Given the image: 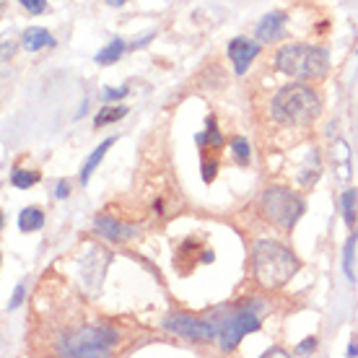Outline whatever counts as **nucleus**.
Segmentation results:
<instances>
[{"mask_svg": "<svg viewBox=\"0 0 358 358\" xmlns=\"http://www.w3.org/2000/svg\"><path fill=\"white\" fill-rule=\"evenodd\" d=\"M260 210L273 226L280 229H294L299 224V218L304 215L306 206L299 195H294L286 187H270L262 192L260 197Z\"/></svg>", "mask_w": 358, "mask_h": 358, "instance_id": "nucleus-5", "label": "nucleus"}, {"mask_svg": "<svg viewBox=\"0 0 358 358\" xmlns=\"http://www.w3.org/2000/svg\"><path fill=\"white\" fill-rule=\"evenodd\" d=\"M215 171H218V162H213V159H206V162H203V179H206V182H210V179L215 177Z\"/></svg>", "mask_w": 358, "mask_h": 358, "instance_id": "nucleus-27", "label": "nucleus"}, {"mask_svg": "<svg viewBox=\"0 0 358 358\" xmlns=\"http://www.w3.org/2000/svg\"><path fill=\"white\" fill-rule=\"evenodd\" d=\"M356 200H358V192L356 189H345L341 197V210H343V221L348 226L356 224Z\"/></svg>", "mask_w": 358, "mask_h": 358, "instance_id": "nucleus-19", "label": "nucleus"}, {"mask_svg": "<svg viewBox=\"0 0 358 358\" xmlns=\"http://www.w3.org/2000/svg\"><path fill=\"white\" fill-rule=\"evenodd\" d=\"M68 192H71V187H68V182H57V189H55V195H57L60 200H63V197H68Z\"/></svg>", "mask_w": 358, "mask_h": 358, "instance_id": "nucleus-29", "label": "nucleus"}, {"mask_svg": "<svg viewBox=\"0 0 358 358\" xmlns=\"http://www.w3.org/2000/svg\"><path fill=\"white\" fill-rule=\"evenodd\" d=\"M36 182H39V174H36V171L16 169L10 174V185L18 189H27V187H31V185H36Z\"/></svg>", "mask_w": 358, "mask_h": 358, "instance_id": "nucleus-20", "label": "nucleus"}, {"mask_svg": "<svg viewBox=\"0 0 358 358\" xmlns=\"http://www.w3.org/2000/svg\"><path fill=\"white\" fill-rule=\"evenodd\" d=\"M353 252H356V236H350L348 242H345V250H343V270H345L348 280H356V273H353Z\"/></svg>", "mask_w": 358, "mask_h": 358, "instance_id": "nucleus-21", "label": "nucleus"}, {"mask_svg": "<svg viewBox=\"0 0 358 358\" xmlns=\"http://www.w3.org/2000/svg\"><path fill=\"white\" fill-rule=\"evenodd\" d=\"M94 231L99 236H104L107 242H122V239H130L135 234L133 226H125L115 221V218H109V215H99L96 221H94Z\"/></svg>", "mask_w": 358, "mask_h": 358, "instance_id": "nucleus-10", "label": "nucleus"}, {"mask_svg": "<svg viewBox=\"0 0 358 358\" xmlns=\"http://www.w3.org/2000/svg\"><path fill=\"white\" fill-rule=\"evenodd\" d=\"M257 55H260V45L252 42V39L236 36V39L229 42V57H231V65H234V71H236V76H244Z\"/></svg>", "mask_w": 358, "mask_h": 358, "instance_id": "nucleus-8", "label": "nucleus"}, {"mask_svg": "<svg viewBox=\"0 0 358 358\" xmlns=\"http://www.w3.org/2000/svg\"><path fill=\"white\" fill-rule=\"evenodd\" d=\"M283 27H286V13L283 10H273L268 16L260 18V24L255 29V34L260 42L270 45V42H278L280 36H283Z\"/></svg>", "mask_w": 358, "mask_h": 358, "instance_id": "nucleus-9", "label": "nucleus"}, {"mask_svg": "<svg viewBox=\"0 0 358 358\" xmlns=\"http://www.w3.org/2000/svg\"><path fill=\"white\" fill-rule=\"evenodd\" d=\"M153 36H156V31H148V34H143L141 39H138V42H133V45L127 47V50H141V47H145L148 42H151Z\"/></svg>", "mask_w": 358, "mask_h": 358, "instance_id": "nucleus-28", "label": "nucleus"}, {"mask_svg": "<svg viewBox=\"0 0 358 358\" xmlns=\"http://www.w3.org/2000/svg\"><path fill=\"white\" fill-rule=\"evenodd\" d=\"M262 356H265V358H270V356H286V350H280V348H270V350H265Z\"/></svg>", "mask_w": 358, "mask_h": 358, "instance_id": "nucleus-30", "label": "nucleus"}, {"mask_svg": "<svg viewBox=\"0 0 358 358\" xmlns=\"http://www.w3.org/2000/svg\"><path fill=\"white\" fill-rule=\"evenodd\" d=\"M42 226H45V213H42L39 208H24V210L18 213V229L24 234L39 231Z\"/></svg>", "mask_w": 358, "mask_h": 358, "instance_id": "nucleus-15", "label": "nucleus"}, {"mask_svg": "<svg viewBox=\"0 0 358 358\" xmlns=\"http://www.w3.org/2000/svg\"><path fill=\"white\" fill-rule=\"evenodd\" d=\"M18 3H21L31 16H42V13H47V0H18Z\"/></svg>", "mask_w": 358, "mask_h": 358, "instance_id": "nucleus-23", "label": "nucleus"}, {"mask_svg": "<svg viewBox=\"0 0 358 358\" xmlns=\"http://www.w3.org/2000/svg\"><path fill=\"white\" fill-rule=\"evenodd\" d=\"M332 153H335V171H338V179L348 182L350 179V148H348V143H345V141H335Z\"/></svg>", "mask_w": 358, "mask_h": 358, "instance_id": "nucleus-14", "label": "nucleus"}, {"mask_svg": "<svg viewBox=\"0 0 358 358\" xmlns=\"http://www.w3.org/2000/svg\"><path fill=\"white\" fill-rule=\"evenodd\" d=\"M322 112L320 94L306 83H288L270 101V115L283 125H312Z\"/></svg>", "mask_w": 358, "mask_h": 358, "instance_id": "nucleus-2", "label": "nucleus"}, {"mask_svg": "<svg viewBox=\"0 0 358 358\" xmlns=\"http://www.w3.org/2000/svg\"><path fill=\"white\" fill-rule=\"evenodd\" d=\"M195 143L203 145V148H206V145H210V148H221V143H224V141H221V133H218V127H215L213 117H208V120H206V133H197Z\"/></svg>", "mask_w": 358, "mask_h": 358, "instance_id": "nucleus-17", "label": "nucleus"}, {"mask_svg": "<svg viewBox=\"0 0 358 358\" xmlns=\"http://www.w3.org/2000/svg\"><path fill=\"white\" fill-rule=\"evenodd\" d=\"M231 151H234V156H236V159H239L242 164L250 162V143H247L244 138H234V141H231Z\"/></svg>", "mask_w": 358, "mask_h": 358, "instance_id": "nucleus-22", "label": "nucleus"}, {"mask_svg": "<svg viewBox=\"0 0 358 358\" xmlns=\"http://www.w3.org/2000/svg\"><path fill=\"white\" fill-rule=\"evenodd\" d=\"M348 356H350V358H356V356H358V345H356V343H350V345H348Z\"/></svg>", "mask_w": 358, "mask_h": 358, "instance_id": "nucleus-31", "label": "nucleus"}, {"mask_svg": "<svg viewBox=\"0 0 358 358\" xmlns=\"http://www.w3.org/2000/svg\"><path fill=\"white\" fill-rule=\"evenodd\" d=\"M117 332L112 327H78L57 341V353L71 358H101L112 353Z\"/></svg>", "mask_w": 358, "mask_h": 358, "instance_id": "nucleus-4", "label": "nucleus"}, {"mask_svg": "<svg viewBox=\"0 0 358 358\" xmlns=\"http://www.w3.org/2000/svg\"><path fill=\"white\" fill-rule=\"evenodd\" d=\"M24 294H27V286H24V283H18V286L13 288V296H10V301H8V312H13V309H18V306H21V301H24Z\"/></svg>", "mask_w": 358, "mask_h": 358, "instance_id": "nucleus-24", "label": "nucleus"}, {"mask_svg": "<svg viewBox=\"0 0 358 358\" xmlns=\"http://www.w3.org/2000/svg\"><path fill=\"white\" fill-rule=\"evenodd\" d=\"M109 6H115V8H120V6H125L127 0H107Z\"/></svg>", "mask_w": 358, "mask_h": 358, "instance_id": "nucleus-32", "label": "nucleus"}, {"mask_svg": "<svg viewBox=\"0 0 358 358\" xmlns=\"http://www.w3.org/2000/svg\"><path fill=\"white\" fill-rule=\"evenodd\" d=\"M299 270V257L288 250L286 244L273 242V239H260L252 250V273L257 283L268 291L286 286L288 280Z\"/></svg>", "mask_w": 358, "mask_h": 358, "instance_id": "nucleus-1", "label": "nucleus"}, {"mask_svg": "<svg viewBox=\"0 0 358 358\" xmlns=\"http://www.w3.org/2000/svg\"><path fill=\"white\" fill-rule=\"evenodd\" d=\"M125 115H127V107H112V104H104V107L96 112V117H94V125L107 127L109 122H117V120H122Z\"/></svg>", "mask_w": 358, "mask_h": 358, "instance_id": "nucleus-18", "label": "nucleus"}, {"mask_svg": "<svg viewBox=\"0 0 358 358\" xmlns=\"http://www.w3.org/2000/svg\"><path fill=\"white\" fill-rule=\"evenodd\" d=\"M257 306H260V304L242 306L239 312L229 314L224 322L218 324V345H221V350L231 353V350L242 343L244 335L260 330V314L255 312Z\"/></svg>", "mask_w": 358, "mask_h": 358, "instance_id": "nucleus-6", "label": "nucleus"}, {"mask_svg": "<svg viewBox=\"0 0 358 358\" xmlns=\"http://www.w3.org/2000/svg\"><path fill=\"white\" fill-rule=\"evenodd\" d=\"M21 45H24V50H29V52H36V50H45V47H55V39L47 29L29 27L27 31H24V36H21Z\"/></svg>", "mask_w": 358, "mask_h": 358, "instance_id": "nucleus-11", "label": "nucleus"}, {"mask_svg": "<svg viewBox=\"0 0 358 358\" xmlns=\"http://www.w3.org/2000/svg\"><path fill=\"white\" fill-rule=\"evenodd\" d=\"M275 68L280 73H286L291 78H299V81H309V78H322L327 68H330V60H327V52L320 50V47L312 45H286L275 52Z\"/></svg>", "mask_w": 358, "mask_h": 358, "instance_id": "nucleus-3", "label": "nucleus"}, {"mask_svg": "<svg viewBox=\"0 0 358 358\" xmlns=\"http://www.w3.org/2000/svg\"><path fill=\"white\" fill-rule=\"evenodd\" d=\"M115 143H117V138L112 135V138H107V141H101V143H99L96 148L91 151V156L86 159V164H83V169H81V182H83V185H89V179H91V174L96 171L99 162H101V159L107 156V151H109V148H112Z\"/></svg>", "mask_w": 358, "mask_h": 358, "instance_id": "nucleus-12", "label": "nucleus"}, {"mask_svg": "<svg viewBox=\"0 0 358 358\" xmlns=\"http://www.w3.org/2000/svg\"><path fill=\"white\" fill-rule=\"evenodd\" d=\"M164 330L174 332V335L192 343H210L213 338H218V327H213L210 322H203V320H195L189 314H169V317H164Z\"/></svg>", "mask_w": 358, "mask_h": 358, "instance_id": "nucleus-7", "label": "nucleus"}, {"mask_svg": "<svg viewBox=\"0 0 358 358\" xmlns=\"http://www.w3.org/2000/svg\"><path fill=\"white\" fill-rule=\"evenodd\" d=\"M314 348H317V338H306V341L296 345V353L299 356H309V353H314Z\"/></svg>", "mask_w": 358, "mask_h": 358, "instance_id": "nucleus-26", "label": "nucleus"}, {"mask_svg": "<svg viewBox=\"0 0 358 358\" xmlns=\"http://www.w3.org/2000/svg\"><path fill=\"white\" fill-rule=\"evenodd\" d=\"M320 174H322V162H320V153L309 151V153H306V162L301 164V169H299V182H301V185H306V187H312Z\"/></svg>", "mask_w": 358, "mask_h": 358, "instance_id": "nucleus-13", "label": "nucleus"}, {"mask_svg": "<svg viewBox=\"0 0 358 358\" xmlns=\"http://www.w3.org/2000/svg\"><path fill=\"white\" fill-rule=\"evenodd\" d=\"M127 94H130L127 86H122V89H104V101H120V99H125Z\"/></svg>", "mask_w": 358, "mask_h": 358, "instance_id": "nucleus-25", "label": "nucleus"}, {"mask_svg": "<svg viewBox=\"0 0 358 358\" xmlns=\"http://www.w3.org/2000/svg\"><path fill=\"white\" fill-rule=\"evenodd\" d=\"M125 50H127L125 42H122L120 36H115V39H112V42L101 50V52H96V57H94V60H96L99 65H112V63H117V60L122 57V52H125Z\"/></svg>", "mask_w": 358, "mask_h": 358, "instance_id": "nucleus-16", "label": "nucleus"}]
</instances>
